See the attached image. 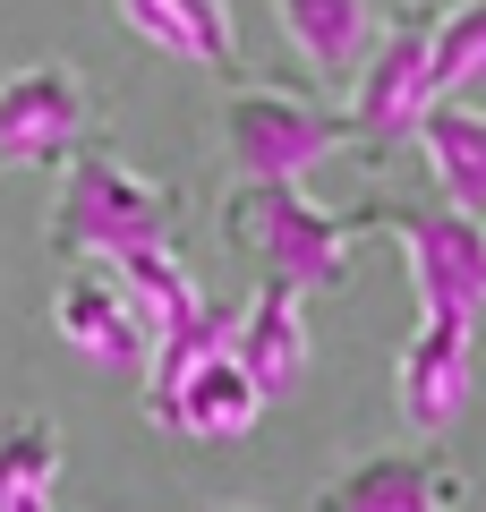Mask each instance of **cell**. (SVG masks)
<instances>
[{
  "label": "cell",
  "instance_id": "6da1fadb",
  "mask_svg": "<svg viewBox=\"0 0 486 512\" xmlns=\"http://www.w3.org/2000/svg\"><path fill=\"white\" fill-rule=\"evenodd\" d=\"M222 239L239 248V265L290 282V291H350L359 274V222L316 205L307 180H231Z\"/></svg>",
  "mask_w": 486,
  "mask_h": 512
},
{
  "label": "cell",
  "instance_id": "7a4b0ae2",
  "mask_svg": "<svg viewBox=\"0 0 486 512\" xmlns=\"http://www.w3.org/2000/svg\"><path fill=\"white\" fill-rule=\"evenodd\" d=\"M180 222H188L180 188L145 180V171L120 163L103 137H86V146L60 163L52 214H43V248H52L60 265H77V256H120V248H137V239H171Z\"/></svg>",
  "mask_w": 486,
  "mask_h": 512
},
{
  "label": "cell",
  "instance_id": "3957f363",
  "mask_svg": "<svg viewBox=\"0 0 486 512\" xmlns=\"http://www.w3.org/2000/svg\"><path fill=\"white\" fill-rule=\"evenodd\" d=\"M350 222L401 239V265H410L418 308H452V316H478L486 308V222L469 214V205H452L444 188H435V197L376 188L367 205H350Z\"/></svg>",
  "mask_w": 486,
  "mask_h": 512
},
{
  "label": "cell",
  "instance_id": "277c9868",
  "mask_svg": "<svg viewBox=\"0 0 486 512\" xmlns=\"http://www.w3.org/2000/svg\"><path fill=\"white\" fill-rule=\"evenodd\" d=\"M435 103V0H410L393 18H376V43H367L359 77H350V146L384 154L410 146L418 111Z\"/></svg>",
  "mask_w": 486,
  "mask_h": 512
},
{
  "label": "cell",
  "instance_id": "5b68a950",
  "mask_svg": "<svg viewBox=\"0 0 486 512\" xmlns=\"http://www.w3.org/2000/svg\"><path fill=\"white\" fill-rule=\"evenodd\" d=\"M222 146L239 180H307L324 154L350 146V111L290 86H231L222 94Z\"/></svg>",
  "mask_w": 486,
  "mask_h": 512
},
{
  "label": "cell",
  "instance_id": "8992f818",
  "mask_svg": "<svg viewBox=\"0 0 486 512\" xmlns=\"http://www.w3.org/2000/svg\"><path fill=\"white\" fill-rule=\"evenodd\" d=\"M461 504H469V478L435 436L367 444L307 495V512H461Z\"/></svg>",
  "mask_w": 486,
  "mask_h": 512
},
{
  "label": "cell",
  "instance_id": "52a82bcc",
  "mask_svg": "<svg viewBox=\"0 0 486 512\" xmlns=\"http://www.w3.org/2000/svg\"><path fill=\"white\" fill-rule=\"evenodd\" d=\"M52 333L86 367H103V376H145V367H154V316H145V299L111 274L103 256H77L69 274H60Z\"/></svg>",
  "mask_w": 486,
  "mask_h": 512
},
{
  "label": "cell",
  "instance_id": "ba28073f",
  "mask_svg": "<svg viewBox=\"0 0 486 512\" xmlns=\"http://www.w3.org/2000/svg\"><path fill=\"white\" fill-rule=\"evenodd\" d=\"M469 393H478V316L418 308L410 342H401V367H393V402L410 419V436H444L469 410Z\"/></svg>",
  "mask_w": 486,
  "mask_h": 512
},
{
  "label": "cell",
  "instance_id": "9c48e42d",
  "mask_svg": "<svg viewBox=\"0 0 486 512\" xmlns=\"http://www.w3.org/2000/svg\"><path fill=\"white\" fill-rule=\"evenodd\" d=\"M94 137V86L69 60H26L0 77V163H69Z\"/></svg>",
  "mask_w": 486,
  "mask_h": 512
},
{
  "label": "cell",
  "instance_id": "30bf717a",
  "mask_svg": "<svg viewBox=\"0 0 486 512\" xmlns=\"http://www.w3.org/2000/svg\"><path fill=\"white\" fill-rule=\"evenodd\" d=\"M145 419L171 427V436H248L256 419H265V393H256V376L231 359V342L205 350V359H188L180 376L162 384V393H145Z\"/></svg>",
  "mask_w": 486,
  "mask_h": 512
},
{
  "label": "cell",
  "instance_id": "8fae6325",
  "mask_svg": "<svg viewBox=\"0 0 486 512\" xmlns=\"http://www.w3.org/2000/svg\"><path fill=\"white\" fill-rule=\"evenodd\" d=\"M307 291H290V282H273V274H256V291L231 308V359L256 376V393L265 402H282V393H299L307 384V308H299Z\"/></svg>",
  "mask_w": 486,
  "mask_h": 512
},
{
  "label": "cell",
  "instance_id": "7c38bea8",
  "mask_svg": "<svg viewBox=\"0 0 486 512\" xmlns=\"http://www.w3.org/2000/svg\"><path fill=\"white\" fill-rule=\"evenodd\" d=\"M273 26L324 94H350L367 43H376V0H273Z\"/></svg>",
  "mask_w": 486,
  "mask_h": 512
},
{
  "label": "cell",
  "instance_id": "4fadbf2b",
  "mask_svg": "<svg viewBox=\"0 0 486 512\" xmlns=\"http://www.w3.org/2000/svg\"><path fill=\"white\" fill-rule=\"evenodd\" d=\"M410 146L427 154L435 188L486 222V103H478V94H435V103L418 111Z\"/></svg>",
  "mask_w": 486,
  "mask_h": 512
},
{
  "label": "cell",
  "instance_id": "5bb4252c",
  "mask_svg": "<svg viewBox=\"0 0 486 512\" xmlns=\"http://www.w3.org/2000/svg\"><path fill=\"white\" fill-rule=\"evenodd\" d=\"M111 9H120V26L137 43H154V52H171V60H197V69H214V77L239 69L231 0H111Z\"/></svg>",
  "mask_w": 486,
  "mask_h": 512
},
{
  "label": "cell",
  "instance_id": "9a60e30c",
  "mask_svg": "<svg viewBox=\"0 0 486 512\" xmlns=\"http://www.w3.org/2000/svg\"><path fill=\"white\" fill-rule=\"evenodd\" d=\"M60 427L43 410H0V512H52L60 504Z\"/></svg>",
  "mask_w": 486,
  "mask_h": 512
},
{
  "label": "cell",
  "instance_id": "2e32d148",
  "mask_svg": "<svg viewBox=\"0 0 486 512\" xmlns=\"http://www.w3.org/2000/svg\"><path fill=\"white\" fill-rule=\"evenodd\" d=\"M435 94H486V0L435 9Z\"/></svg>",
  "mask_w": 486,
  "mask_h": 512
},
{
  "label": "cell",
  "instance_id": "e0dca14e",
  "mask_svg": "<svg viewBox=\"0 0 486 512\" xmlns=\"http://www.w3.org/2000/svg\"><path fill=\"white\" fill-rule=\"evenodd\" d=\"M214 512H256V504H214Z\"/></svg>",
  "mask_w": 486,
  "mask_h": 512
},
{
  "label": "cell",
  "instance_id": "ac0fdd59",
  "mask_svg": "<svg viewBox=\"0 0 486 512\" xmlns=\"http://www.w3.org/2000/svg\"><path fill=\"white\" fill-rule=\"evenodd\" d=\"M52 512H60V504H52Z\"/></svg>",
  "mask_w": 486,
  "mask_h": 512
}]
</instances>
